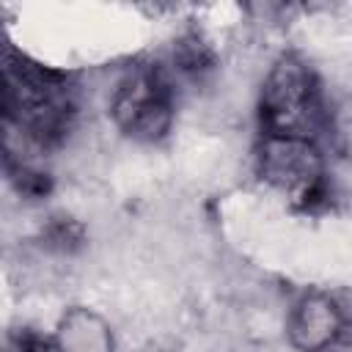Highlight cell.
I'll use <instances>...</instances> for the list:
<instances>
[{
  "mask_svg": "<svg viewBox=\"0 0 352 352\" xmlns=\"http://www.w3.org/2000/svg\"><path fill=\"white\" fill-rule=\"evenodd\" d=\"M3 116L41 148L60 143L74 121V94L69 77L16 50H6Z\"/></svg>",
  "mask_w": 352,
  "mask_h": 352,
  "instance_id": "1",
  "label": "cell"
},
{
  "mask_svg": "<svg viewBox=\"0 0 352 352\" xmlns=\"http://www.w3.org/2000/svg\"><path fill=\"white\" fill-rule=\"evenodd\" d=\"M258 118L261 135L314 140L322 126V96L316 77L300 58L283 55L275 60L261 88Z\"/></svg>",
  "mask_w": 352,
  "mask_h": 352,
  "instance_id": "2",
  "label": "cell"
},
{
  "mask_svg": "<svg viewBox=\"0 0 352 352\" xmlns=\"http://www.w3.org/2000/svg\"><path fill=\"white\" fill-rule=\"evenodd\" d=\"M113 121L135 140H160L173 118V91L160 66H132L110 102Z\"/></svg>",
  "mask_w": 352,
  "mask_h": 352,
  "instance_id": "3",
  "label": "cell"
},
{
  "mask_svg": "<svg viewBox=\"0 0 352 352\" xmlns=\"http://www.w3.org/2000/svg\"><path fill=\"white\" fill-rule=\"evenodd\" d=\"M258 173L305 209L324 198V162L316 140L261 135Z\"/></svg>",
  "mask_w": 352,
  "mask_h": 352,
  "instance_id": "4",
  "label": "cell"
},
{
  "mask_svg": "<svg viewBox=\"0 0 352 352\" xmlns=\"http://www.w3.org/2000/svg\"><path fill=\"white\" fill-rule=\"evenodd\" d=\"M286 330L289 341L300 352H327L341 341L346 330V314L330 294L311 292L292 308Z\"/></svg>",
  "mask_w": 352,
  "mask_h": 352,
  "instance_id": "5",
  "label": "cell"
},
{
  "mask_svg": "<svg viewBox=\"0 0 352 352\" xmlns=\"http://www.w3.org/2000/svg\"><path fill=\"white\" fill-rule=\"evenodd\" d=\"M176 63H179L182 72H187L192 77H201V74H206L212 69L214 55L198 36H184L179 41V47H176Z\"/></svg>",
  "mask_w": 352,
  "mask_h": 352,
  "instance_id": "6",
  "label": "cell"
},
{
  "mask_svg": "<svg viewBox=\"0 0 352 352\" xmlns=\"http://www.w3.org/2000/svg\"><path fill=\"white\" fill-rule=\"evenodd\" d=\"M44 239L50 248H58V250H72L82 242V226L74 223L72 217H55L47 231H44Z\"/></svg>",
  "mask_w": 352,
  "mask_h": 352,
  "instance_id": "7",
  "label": "cell"
},
{
  "mask_svg": "<svg viewBox=\"0 0 352 352\" xmlns=\"http://www.w3.org/2000/svg\"><path fill=\"white\" fill-rule=\"evenodd\" d=\"M8 176H11V182L19 187L22 195L38 198V195H44V192L50 190V179H47V173L33 170V168H28L25 162H19V165L8 162Z\"/></svg>",
  "mask_w": 352,
  "mask_h": 352,
  "instance_id": "8",
  "label": "cell"
},
{
  "mask_svg": "<svg viewBox=\"0 0 352 352\" xmlns=\"http://www.w3.org/2000/svg\"><path fill=\"white\" fill-rule=\"evenodd\" d=\"M333 135H336L338 148H341L346 157H352V102H346V104L338 110V116L333 118Z\"/></svg>",
  "mask_w": 352,
  "mask_h": 352,
  "instance_id": "9",
  "label": "cell"
},
{
  "mask_svg": "<svg viewBox=\"0 0 352 352\" xmlns=\"http://www.w3.org/2000/svg\"><path fill=\"white\" fill-rule=\"evenodd\" d=\"M16 352H63V346L47 336H38V333H22L19 336V344H16Z\"/></svg>",
  "mask_w": 352,
  "mask_h": 352,
  "instance_id": "10",
  "label": "cell"
}]
</instances>
